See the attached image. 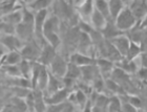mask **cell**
<instances>
[{
  "label": "cell",
  "mask_w": 147,
  "mask_h": 112,
  "mask_svg": "<svg viewBox=\"0 0 147 112\" xmlns=\"http://www.w3.org/2000/svg\"><path fill=\"white\" fill-rule=\"evenodd\" d=\"M20 54L23 59H26L28 61H35L36 59H39L41 52H39V47L37 46L36 43L28 42L25 45L22 46V48L20 49Z\"/></svg>",
  "instance_id": "cell-2"
},
{
  "label": "cell",
  "mask_w": 147,
  "mask_h": 112,
  "mask_svg": "<svg viewBox=\"0 0 147 112\" xmlns=\"http://www.w3.org/2000/svg\"><path fill=\"white\" fill-rule=\"evenodd\" d=\"M81 13L82 15L87 16L92 13V0H85V2L81 5Z\"/></svg>",
  "instance_id": "cell-23"
},
{
  "label": "cell",
  "mask_w": 147,
  "mask_h": 112,
  "mask_svg": "<svg viewBox=\"0 0 147 112\" xmlns=\"http://www.w3.org/2000/svg\"><path fill=\"white\" fill-rule=\"evenodd\" d=\"M141 74H142V76H147V70L146 69L143 70V71L141 72Z\"/></svg>",
  "instance_id": "cell-31"
},
{
  "label": "cell",
  "mask_w": 147,
  "mask_h": 112,
  "mask_svg": "<svg viewBox=\"0 0 147 112\" xmlns=\"http://www.w3.org/2000/svg\"><path fill=\"white\" fill-rule=\"evenodd\" d=\"M9 103L12 104L13 106L15 107L16 110H28V105L25 103V100L23 97H16V95H12Z\"/></svg>",
  "instance_id": "cell-14"
},
{
  "label": "cell",
  "mask_w": 147,
  "mask_h": 112,
  "mask_svg": "<svg viewBox=\"0 0 147 112\" xmlns=\"http://www.w3.org/2000/svg\"><path fill=\"white\" fill-rule=\"evenodd\" d=\"M82 0H77V3H79V2H81Z\"/></svg>",
  "instance_id": "cell-32"
},
{
  "label": "cell",
  "mask_w": 147,
  "mask_h": 112,
  "mask_svg": "<svg viewBox=\"0 0 147 112\" xmlns=\"http://www.w3.org/2000/svg\"><path fill=\"white\" fill-rule=\"evenodd\" d=\"M92 60L90 58L86 57V56L80 55V54H76L71 57V63H75L78 66H85V65H89L92 63Z\"/></svg>",
  "instance_id": "cell-15"
},
{
  "label": "cell",
  "mask_w": 147,
  "mask_h": 112,
  "mask_svg": "<svg viewBox=\"0 0 147 112\" xmlns=\"http://www.w3.org/2000/svg\"><path fill=\"white\" fill-rule=\"evenodd\" d=\"M116 44L122 52H126V50L128 49V42H127L125 39L116 40Z\"/></svg>",
  "instance_id": "cell-24"
},
{
  "label": "cell",
  "mask_w": 147,
  "mask_h": 112,
  "mask_svg": "<svg viewBox=\"0 0 147 112\" xmlns=\"http://www.w3.org/2000/svg\"><path fill=\"white\" fill-rule=\"evenodd\" d=\"M145 6L144 4L142 2H140L139 0H136L135 3L132 4V12L135 14L136 16H138V17H141L145 14Z\"/></svg>",
  "instance_id": "cell-22"
},
{
  "label": "cell",
  "mask_w": 147,
  "mask_h": 112,
  "mask_svg": "<svg viewBox=\"0 0 147 112\" xmlns=\"http://www.w3.org/2000/svg\"><path fill=\"white\" fill-rule=\"evenodd\" d=\"M76 100H77V102L80 103L81 105H84V103H85V101H86V97L82 90H79L76 93Z\"/></svg>",
  "instance_id": "cell-25"
},
{
  "label": "cell",
  "mask_w": 147,
  "mask_h": 112,
  "mask_svg": "<svg viewBox=\"0 0 147 112\" xmlns=\"http://www.w3.org/2000/svg\"><path fill=\"white\" fill-rule=\"evenodd\" d=\"M80 73H81V69L78 67V65H76L75 63H71V65L67 66V71H66L65 76L67 78H71V79H77L80 76Z\"/></svg>",
  "instance_id": "cell-18"
},
{
  "label": "cell",
  "mask_w": 147,
  "mask_h": 112,
  "mask_svg": "<svg viewBox=\"0 0 147 112\" xmlns=\"http://www.w3.org/2000/svg\"><path fill=\"white\" fill-rule=\"evenodd\" d=\"M130 102L134 103V105H136V106H140V104H141V102L138 99H130Z\"/></svg>",
  "instance_id": "cell-29"
},
{
  "label": "cell",
  "mask_w": 147,
  "mask_h": 112,
  "mask_svg": "<svg viewBox=\"0 0 147 112\" xmlns=\"http://www.w3.org/2000/svg\"><path fill=\"white\" fill-rule=\"evenodd\" d=\"M139 52V48L136 45L130 46V50H129V57H134Z\"/></svg>",
  "instance_id": "cell-27"
},
{
  "label": "cell",
  "mask_w": 147,
  "mask_h": 112,
  "mask_svg": "<svg viewBox=\"0 0 147 112\" xmlns=\"http://www.w3.org/2000/svg\"><path fill=\"white\" fill-rule=\"evenodd\" d=\"M135 23V18L134 15L129 9H124L121 14H120L119 18H118V26L120 28H128Z\"/></svg>",
  "instance_id": "cell-7"
},
{
  "label": "cell",
  "mask_w": 147,
  "mask_h": 112,
  "mask_svg": "<svg viewBox=\"0 0 147 112\" xmlns=\"http://www.w3.org/2000/svg\"><path fill=\"white\" fill-rule=\"evenodd\" d=\"M0 70L3 73H5L7 76H11V78L22 76L18 64H16V65H0Z\"/></svg>",
  "instance_id": "cell-12"
},
{
  "label": "cell",
  "mask_w": 147,
  "mask_h": 112,
  "mask_svg": "<svg viewBox=\"0 0 147 112\" xmlns=\"http://www.w3.org/2000/svg\"><path fill=\"white\" fill-rule=\"evenodd\" d=\"M0 37H1V34H0Z\"/></svg>",
  "instance_id": "cell-33"
},
{
  "label": "cell",
  "mask_w": 147,
  "mask_h": 112,
  "mask_svg": "<svg viewBox=\"0 0 147 112\" xmlns=\"http://www.w3.org/2000/svg\"><path fill=\"white\" fill-rule=\"evenodd\" d=\"M96 7L99 12L102 13V15L104 17H108L109 15V5L105 2V0H96Z\"/></svg>",
  "instance_id": "cell-20"
},
{
  "label": "cell",
  "mask_w": 147,
  "mask_h": 112,
  "mask_svg": "<svg viewBox=\"0 0 147 112\" xmlns=\"http://www.w3.org/2000/svg\"><path fill=\"white\" fill-rule=\"evenodd\" d=\"M59 27V21L57 17H51L46 19L44 26H43V35H49V34L56 33V30Z\"/></svg>",
  "instance_id": "cell-10"
},
{
  "label": "cell",
  "mask_w": 147,
  "mask_h": 112,
  "mask_svg": "<svg viewBox=\"0 0 147 112\" xmlns=\"http://www.w3.org/2000/svg\"><path fill=\"white\" fill-rule=\"evenodd\" d=\"M52 3V0H35L34 2L30 4V9L33 11H42V9H46L47 6Z\"/></svg>",
  "instance_id": "cell-17"
},
{
  "label": "cell",
  "mask_w": 147,
  "mask_h": 112,
  "mask_svg": "<svg viewBox=\"0 0 147 112\" xmlns=\"http://www.w3.org/2000/svg\"><path fill=\"white\" fill-rule=\"evenodd\" d=\"M55 57V47L49 44V45L44 46V48L41 50V54H40L38 60H39V63H41L42 65H49L52 63V61L54 60Z\"/></svg>",
  "instance_id": "cell-5"
},
{
  "label": "cell",
  "mask_w": 147,
  "mask_h": 112,
  "mask_svg": "<svg viewBox=\"0 0 147 112\" xmlns=\"http://www.w3.org/2000/svg\"><path fill=\"white\" fill-rule=\"evenodd\" d=\"M59 88H60V82L58 81V79L56 76H54V74H49V83H47V86H46V89L49 91V93H55L56 91L59 90Z\"/></svg>",
  "instance_id": "cell-16"
},
{
  "label": "cell",
  "mask_w": 147,
  "mask_h": 112,
  "mask_svg": "<svg viewBox=\"0 0 147 112\" xmlns=\"http://www.w3.org/2000/svg\"><path fill=\"white\" fill-rule=\"evenodd\" d=\"M67 64L65 63V61L59 56H56L54 58V60L51 63V67L53 70V74H55L56 76H63L66 74L67 71Z\"/></svg>",
  "instance_id": "cell-3"
},
{
  "label": "cell",
  "mask_w": 147,
  "mask_h": 112,
  "mask_svg": "<svg viewBox=\"0 0 147 112\" xmlns=\"http://www.w3.org/2000/svg\"><path fill=\"white\" fill-rule=\"evenodd\" d=\"M22 60V56L18 50L7 52L5 55L0 59V65H16Z\"/></svg>",
  "instance_id": "cell-6"
},
{
  "label": "cell",
  "mask_w": 147,
  "mask_h": 112,
  "mask_svg": "<svg viewBox=\"0 0 147 112\" xmlns=\"http://www.w3.org/2000/svg\"><path fill=\"white\" fill-rule=\"evenodd\" d=\"M46 17H47L46 9L38 11L35 15V33H36L37 37H39V38H41L43 35V26L45 23Z\"/></svg>",
  "instance_id": "cell-4"
},
{
  "label": "cell",
  "mask_w": 147,
  "mask_h": 112,
  "mask_svg": "<svg viewBox=\"0 0 147 112\" xmlns=\"http://www.w3.org/2000/svg\"><path fill=\"white\" fill-rule=\"evenodd\" d=\"M31 62L32 61H28V60H26V59H23V58H22L21 62L18 64L22 76L28 78V79H30V76H31L32 68H33V64H34V63L31 64Z\"/></svg>",
  "instance_id": "cell-13"
},
{
  "label": "cell",
  "mask_w": 147,
  "mask_h": 112,
  "mask_svg": "<svg viewBox=\"0 0 147 112\" xmlns=\"http://www.w3.org/2000/svg\"><path fill=\"white\" fill-rule=\"evenodd\" d=\"M99 64H100V66H101V68L103 70H109L110 67H111V64L109 63V62H107V61H99Z\"/></svg>",
  "instance_id": "cell-26"
},
{
  "label": "cell",
  "mask_w": 147,
  "mask_h": 112,
  "mask_svg": "<svg viewBox=\"0 0 147 112\" xmlns=\"http://www.w3.org/2000/svg\"><path fill=\"white\" fill-rule=\"evenodd\" d=\"M49 74L46 70L45 65H42L41 66V69H40L39 76H38V82H37V88L40 89V90H43V89H46V86H47V83H49Z\"/></svg>",
  "instance_id": "cell-11"
},
{
  "label": "cell",
  "mask_w": 147,
  "mask_h": 112,
  "mask_svg": "<svg viewBox=\"0 0 147 112\" xmlns=\"http://www.w3.org/2000/svg\"><path fill=\"white\" fill-rule=\"evenodd\" d=\"M66 97H67V89H62V90H58L55 93L51 94L49 97H46L45 102L49 105H57V104L62 103Z\"/></svg>",
  "instance_id": "cell-9"
},
{
  "label": "cell",
  "mask_w": 147,
  "mask_h": 112,
  "mask_svg": "<svg viewBox=\"0 0 147 112\" xmlns=\"http://www.w3.org/2000/svg\"><path fill=\"white\" fill-rule=\"evenodd\" d=\"M1 18H2L4 21L9 22L11 24L17 26V25H18L19 23H21V21H22V9H14L12 12L6 13V14H4L3 16H1Z\"/></svg>",
  "instance_id": "cell-8"
},
{
  "label": "cell",
  "mask_w": 147,
  "mask_h": 112,
  "mask_svg": "<svg viewBox=\"0 0 147 112\" xmlns=\"http://www.w3.org/2000/svg\"><path fill=\"white\" fill-rule=\"evenodd\" d=\"M22 1H23V2H24V3H26V4H28V5H30L31 3L34 2L35 0H22Z\"/></svg>",
  "instance_id": "cell-30"
},
{
  "label": "cell",
  "mask_w": 147,
  "mask_h": 112,
  "mask_svg": "<svg viewBox=\"0 0 147 112\" xmlns=\"http://www.w3.org/2000/svg\"><path fill=\"white\" fill-rule=\"evenodd\" d=\"M0 42L5 46L9 52H12V50L20 52V49L23 46V41L16 34H14V35H1Z\"/></svg>",
  "instance_id": "cell-1"
},
{
  "label": "cell",
  "mask_w": 147,
  "mask_h": 112,
  "mask_svg": "<svg viewBox=\"0 0 147 112\" xmlns=\"http://www.w3.org/2000/svg\"><path fill=\"white\" fill-rule=\"evenodd\" d=\"M106 102H107V100H106L104 97H99L98 100H97V104H98V105H100V106H103V105H105V104H106Z\"/></svg>",
  "instance_id": "cell-28"
},
{
  "label": "cell",
  "mask_w": 147,
  "mask_h": 112,
  "mask_svg": "<svg viewBox=\"0 0 147 112\" xmlns=\"http://www.w3.org/2000/svg\"><path fill=\"white\" fill-rule=\"evenodd\" d=\"M122 9V0H110L109 12L113 17H116Z\"/></svg>",
  "instance_id": "cell-21"
},
{
  "label": "cell",
  "mask_w": 147,
  "mask_h": 112,
  "mask_svg": "<svg viewBox=\"0 0 147 112\" xmlns=\"http://www.w3.org/2000/svg\"><path fill=\"white\" fill-rule=\"evenodd\" d=\"M92 22L94 24L97 26L98 28H102L103 25H104L105 21H104V16L102 15V13H100L98 9H96L95 12L92 13Z\"/></svg>",
  "instance_id": "cell-19"
}]
</instances>
